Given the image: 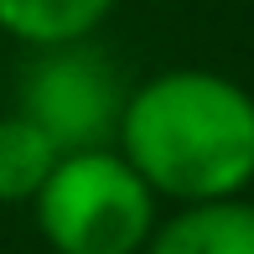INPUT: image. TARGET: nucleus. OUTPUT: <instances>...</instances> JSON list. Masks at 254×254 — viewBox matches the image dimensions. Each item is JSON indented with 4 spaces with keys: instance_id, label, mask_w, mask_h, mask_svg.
I'll list each match as a JSON object with an SVG mask.
<instances>
[{
    "instance_id": "nucleus-1",
    "label": "nucleus",
    "mask_w": 254,
    "mask_h": 254,
    "mask_svg": "<svg viewBox=\"0 0 254 254\" xmlns=\"http://www.w3.org/2000/svg\"><path fill=\"white\" fill-rule=\"evenodd\" d=\"M114 145L177 207L244 197L254 182V94L213 67H166L125 94Z\"/></svg>"
},
{
    "instance_id": "nucleus-2",
    "label": "nucleus",
    "mask_w": 254,
    "mask_h": 254,
    "mask_svg": "<svg viewBox=\"0 0 254 254\" xmlns=\"http://www.w3.org/2000/svg\"><path fill=\"white\" fill-rule=\"evenodd\" d=\"M156 202L120 145H94L57 161L31 207L52 254H140L161 223Z\"/></svg>"
},
{
    "instance_id": "nucleus-3",
    "label": "nucleus",
    "mask_w": 254,
    "mask_h": 254,
    "mask_svg": "<svg viewBox=\"0 0 254 254\" xmlns=\"http://www.w3.org/2000/svg\"><path fill=\"white\" fill-rule=\"evenodd\" d=\"M16 109L26 120H37L63 156L94 151V145H114V135H120L125 88L104 52H94L88 42H73V47L37 52Z\"/></svg>"
},
{
    "instance_id": "nucleus-4",
    "label": "nucleus",
    "mask_w": 254,
    "mask_h": 254,
    "mask_svg": "<svg viewBox=\"0 0 254 254\" xmlns=\"http://www.w3.org/2000/svg\"><path fill=\"white\" fill-rule=\"evenodd\" d=\"M140 254H254V202L218 197V202H182L161 218Z\"/></svg>"
},
{
    "instance_id": "nucleus-5",
    "label": "nucleus",
    "mask_w": 254,
    "mask_h": 254,
    "mask_svg": "<svg viewBox=\"0 0 254 254\" xmlns=\"http://www.w3.org/2000/svg\"><path fill=\"white\" fill-rule=\"evenodd\" d=\"M120 0H0V31L26 42L31 52L88 42Z\"/></svg>"
},
{
    "instance_id": "nucleus-6",
    "label": "nucleus",
    "mask_w": 254,
    "mask_h": 254,
    "mask_svg": "<svg viewBox=\"0 0 254 254\" xmlns=\"http://www.w3.org/2000/svg\"><path fill=\"white\" fill-rule=\"evenodd\" d=\"M57 161L63 151L37 120H26L21 109L0 114V202H37Z\"/></svg>"
}]
</instances>
